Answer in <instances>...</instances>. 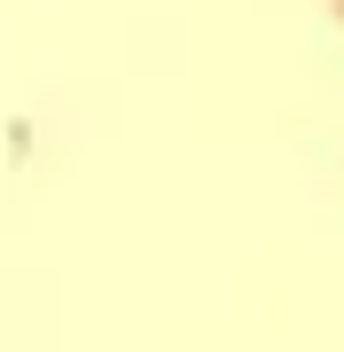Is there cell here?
<instances>
[{
  "label": "cell",
  "mask_w": 344,
  "mask_h": 352,
  "mask_svg": "<svg viewBox=\"0 0 344 352\" xmlns=\"http://www.w3.org/2000/svg\"><path fill=\"white\" fill-rule=\"evenodd\" d=\"M329 8H336V24H344V0H329Z\"/></svg>",
  "instance_id": "obj_1"
}]
</instances>
